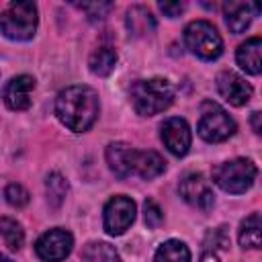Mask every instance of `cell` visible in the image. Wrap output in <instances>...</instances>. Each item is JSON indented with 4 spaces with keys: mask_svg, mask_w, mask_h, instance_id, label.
Listing matches in <instances>:
<instances>
[{
    "mask_svg": "<svg viewBox=\"0 0 262 262\" xmlns=\"http://www.w3.org/2000/svg\"><path fill=\"white\" fill-rule=\"evenodd\" d=\"M0 262H12V260H10V258H6L4 254H0Z\"/></svg>",
    "mask_w": 262,
    "mask_h": 262,
    "instance_id": "cell-30",
    "label": "cell"
},
{
    "mask_svg": "<svg viewBox=\"0 0 262 262\" xmlns=\"http://www.w3.org/2000/svg\"><path fill=\"white\" fill-rule=\"evenodd\" d=\"M135 221V203L125 196L117 194L111 196L104 205V229L108 235H121L129 229V225Z\"/></svg>",
    "mask_w": 262,
    "mask_h": 262,
    "instance_id": "cell-8",
    "label": "cell"
},
{
    "mask_svg": "<svg viewBox=\"0 0 262 262\" xmlns=\"http://www.w3.org/2000/svg\"><path fill=\"white\" fill-rule=\"evenodd\" d=\"M45 192H47V201L53 209H57L68 194V182L59 172H51L45 180Z\"/></svg>",
    "mask_w": 262,
    "mask_h": 262,
    "instance_id": "cell-23",
    "label": "cell"
},
{
    "mask_svg": "<svg viewBox=\"0 0 262 262\" xmlns=\"http://www.w3.org/2000/svg\"><path fill=\"white\" fill-rule=\"evenodd\" d=\"M260 53H262V41H260V37H252V39H248L246 43H242V45L237 47V53H235L237 66H239L246 74L258 76L260 70H262Z\"/></svg>",
    "mask_w": 262,
    "mask_h": 262,
    "instance_id": "cell-15",
    "label": "cell"
},
{
    "mask_svg": "<svg viewBox=\"0 0 262 262\" xmlns=\"http://www.w3.org/2000/svg\"><path fill=\"white\" fill-rule=\"evenodd\" d=\"M154 262H190V250L180 239H168L156 250Z\"/></svg>",
    "mask_w": 262,
    "mask_h": 262,
    "instance_id": "cell-21",
    "label": "cell"
},
{
    "mask_svg": "<svg viewBox=\"0 0 262 262\" xmlns=\"http://www.w3.org/2000/svg\"><path fill=\"white\" fill-rule=\"evenodd\" d=\"M117 51L108 45H100L96 51H92L88 59V68L94 76H108L117 66Z\"/></svg>",
    "mask_w": 262,
    "mask_h": 262,
    "instance_id": "cell-20",
    "label": "cell"
},
{
    "mask_svg": "<svg viewBox=\"0 0 262 262\" xmlns=\"http://www.w3.org/2000/svg\"><path fill=\"white\" fill-rule=\"evenodd\" d=\"M4 199H6V203L10 207L20 209V207H25L29 203V190L25 186H20V184L14 182V184H8L4 188Z\"/></svg>",
    "mask_w": 262,
    "mask_h": 262,
    "instance_id": "cell-25",
    "label": "cell"
},
{
    "mask_svg": "<svg viewBox=\"0 0 262 262\" xmlns=\"http://www.w3.org/2000/svg\"><path fill=\"white\" fill-rule=\"evenodd\" d=\"M256 174H258V168L252 160L235 158V160L219 164L213 170V182L225 192L242 194L254 184Z\"/></svg>",
    "mask_w": 262,
    "mask_h": 262,
    "instance_id": "cell-4",
    "label": "cell"
},
{
    "mask_svg": "<svg viewBox=\"0 0 262 262\" xmlns=\"http://www.w3.org/2000/svg\"><path fill=\"white\" fill-rule=\"evenodd\" d=\"M82 262H119V254L106 242H90L82 250Z\"/></svg>",
    "mask_w": 262,
    "mask_h": 262,
    "instance_id": "cell-22",
    "label": "cell"
},
{
    "mask_svg": "<svg viewBox=\"0 0 262 262\" xmlns=\"http://www.w3.org/2000/svg\"><path fill=\"white\" fill-rule=\"evenodd\" d=\"M127 29L133 35H147L156 29V18L145 6H133L127 10Z\"/></svg>",
    "mask_w": 262,
    "mask_h": 262,
    "instance_id": "cell-19",
    "label": "cell"
},
{
    "mask_svg": "<svg viewBox=\"0 0 262 262\" xmlns=\"http://www.w3.org/2000/svg\"><path fill=\"white\" fill-rule=\"evenodd\" d=\"M37 6L14 0L0 14V33L10 41H29L37 31Z\"/></svg>",
    "mask_w": 262,
    "mask_h": 262,
    "instance_id": "cell-3",
    "label": "cell"
},
{
    "mask_svg": "<svg viewBox=\"0 0 262 262\" xmlns=\"http://www.w3.org/2000/svg\"><path fill=\"white\" fill-rule=\"evenodd\" d=\"M82 12H86V16L90 18V20H100V18H104L108 12H111V8H113V4L111 2H82V4H76Z\"/></svg>",
    "mask_w": 262,
    "mask_h": 262,
    "instance_id": "cell-26",
    "label": "cell"
},
{
    "mask_svg": "<svg viewBox=\"0 0 262 262\" xmlns=\"http://www.w3.org/2000/svg\"><path fill=\"white\" fill-rule=\"evenodd\" d=\"M186 47L201 59H217L223 51V39L209 20H192L184 29Z\"/></svg>",
    "mask_w": 262,
    "mask_h": 262,
    "instance_id": "cell-5",
    "label": "cell"
},
{
    "mask_svg": "<svg viewBox=\"0 0 262 262\" xmlns=\"http://www.w3.org/2000/svg\"><path fill=\"white\" fill-rule=\"evenodd\" d=\"M227 248H229V235H227L225 227H217V229L209 231L205 237L201 262H219V254L227 252Z\"/></svg>",
    "mask_w": 262,
    "mask_h": 262,
    "instance_id": "cell-18",
    "label": "cell"
},
{
    "mask_svg": "<svg viewBox=\"0 0 262 262\" xmlns=\"http://www.w3.org/2000/svg\"><path fill=\"white\" fill-rule=\"evenodd\" d=\"M239 246L242 248H250V250H258L262 246V223H260V213H252L248 215L242 225H239Z\"/></svg>",
    "mask_w": 262,
    "mask_h": 262,
    "instance_id": "cell-17",
    "label": "cell"
},
{
    "mask_svg": "<svg viewBox=\"0 0 262 262\" xmlns=\"http://www.w3.org/2000/svg\"><path fill=\"white\" fill-rule=\"evenodd\" d=\"M35 90V78L20 74L10 78L2 88V98L10 111H27L31 106V94Z\"/></svg>",
    "mask_w": 262,
    "mask_h": 262,
    "instance_id": "cell-11",
    "label": "cell"
},
{
    "mask_svg": "<svg viewBox=\"0 0 262 262\" xmlns=\"http://www.w3.org/2000/svg\"><path fill=\"white\" fill-rule=\"evenodd\" d=\"M131 154H133V147L129 143L115 141V143L106 145V164H108V168L115 176H119V178H129L131 176V170H129Z\"/></svg>",
    "mask_w": 262,
    "mask_h": 262,
    "instance_id": "cell-16",
    "label": "cell"
},
{
    "mask_svg": "<svg viewBox=\"0 0 262 262\" xmlns=\"http://www.w3.org/2000/svg\"><path fill=\"white\" fill-rule=\"evenodd\" d=\"M199 135L209 143H219L235 133V121L217 102L205 100L201 104V119L196 125Z\"/></svg>",
    "mask_w": 262,
    "mask_h": 262,
    "instance_id": "cell-6",
    "label": "cell"
},
{
    "mask_svg": "<svg viewBox=\"0 0 262 262\" xmlns=\"http://www.w3.org/2000/svg\"><path fill=\"white\" fill-rule=\"evenodd\" d=\"M184 8H186L184 2H160V10H162L166 16H170V18L180 16V12H182Z\"/></svg>",
    "mask_w": 262,
    "mask_h": 262,
    "instance_id": "cell-28",
    "label": "cell"
},
{
    "mask_svg": "<svg viewBox=\"0 0 262 262\" xmlns=\"http://www.w3.org/2000/svg\"><path fill=\"white\" fill-rule=\"evenodd\" d=\"M217 90L233 106H244L252 98V86L235 72H221L217 76Z\"/></svg>",
    "mask_w": 262,
    "mask_h": 262,
    "instance_id": "cell-12",
    "label": "cell"
},
{
    "mask_svg": "<svg viewBox=\"0 0 262 262\" xmlns=\"http://www.w3.org/2000/svg\"><path fill=\"white\" fill-rule=\"evenodd\" d=\"M143 219H145V225L147 227H160L162 221H164V215H162V209L158 207L156 201L147 199L143 203Z\"/></svg>",
    "mask_w": 262,
    "mask_h": 262,
    "instance_id": "cell-27",
    "label": "cell"
},
{
    "mask_svg": "<svg viewBox=\"0 0 262 262\" xmlns=\"http://www.w3.org/2000/svg\"><path fill=\"white\" fill-rule=\"evenodd\" d=\"M178 192L188 205H192L194 209H201V211H209L213 207V203H215V194H213L211 182L199 172L184 174L180 178Z\"/></svg>",
    "mask_w": 262,
    "mask_h": 262,
    "instance_id": "cell-9",
    "label": "cell"
},
{
    "mask_svg": "<svg viewBox=\"0 0 262 262\" xmlns=\"http://www.w3.org/2000/svg\"><path fill=\"white\" fill-rule=\"evenodd\" d=\"M129 170H131V176L135 174V176H139L143 180H151V178L160 176L166 170V162L158 151H151V149L141 151V149L133 147Z\"/></svg>",
    "mask_w": 262,
    "mask_h": 262,
    "instance_id": "cell-13",
    "label": "cell"
},
{
    "mask_svg": "<svg viewBox=\"0 0 262 262\" xmlns=\"http://www.w3.org/2000/svg\"><path fill=\"white\" fill-rule=\"evenodd\" d=\"M74 237L68 229L53 227L35 242V252L43 262H61L70 256Z\"/></svg>",
    "mask_w": 262,
    "mask_h": 262,
    "instance_id": "cell-7",
    "label": "cell"
},
{
    "mask_svg": "<svg viewBox=\"0 0 262 262\" xmlns=\"http://www.w3.org/2000/svg\"><path fill=\"white\" fill-rule=\"evenodd\" d=\"M260 12V6L258 4H248V2H225L223 4V14H225V23L229 27L231 33L239 35L244 33L250 23H252V16H256Z\"/></svg>",
    "mask_w": 262,
    "mask_h": 262,
    "instance_id": "cell-14",
    "label": "cell"
},
{
    "mask_svg": "<svg viewBox=\"0 0 262 262\" xmlns=\"http://www.w3.org/2000/svg\"><path fill=\"white\" fill-rule=\"evenodd\" d=\"M160 135H162V141L170 154H174L178 158L186 156L190 141H192V135H190V127L184 119H180V117L166 119L160 127Z\"/></svg>",
    "mask_w": 262,
    "mask_h": 262,
    "instance_id": "cell-10",
    "label": "cell"
},
{
    "mask_svg": "<svg viewBox=\"0 0 262 262\" xmlns=\"http://www.w3.org/2000/svg\"><path fill=\"white\" fill-rule=\"evenodd\" d=\"M98 111H100L98 94L90 86H68L55 98L57 119L70 131L76 133L88 131L94 125Z\"/></svg>",
    "mask_w": 262,
    "mask_h": 262,
    "instance_id": "cell-1",
    "label": "cell"
},
{
    "mask_svg": "<svg viewBox=\"0 0 262 262\" xmlns=\"http://www.w3.org/2000/svg\"><path fill=\"white\" fill-rule=\"evenodd\" d=\"M0 235L4 239V244L10 248V250H18L25 242V231L20 227V223L16 219H10V217H2L0 219Z\"/></svg>",
    "mask_w": 262,
    "mask_h": 262,
    "instance_id": "cell-24",
    "label": "cell"
},
{
    "mask_svg": "<svg viewBox=\"0 0 262 262\" xmlns=\"http://www.w3.org/2000/svg\"><path fill=\"white\" fill-rule=\"evenodd\" d=\"M252 125H254V131L260 133V113H252Z\"/></svg>",
    "mask_w": 262,
    "mask_h": 262,
    "instance_id": "cell-29",
    "label": "cell"
},
{
    "mask_svg": "<svg viewBox=\"0 0 262 262\" xmlns=\"http://www.w3.org/2000/svg\"><path fill=\"white\" fill-rule=\"evenodd\" d=\"M131 104L133 108L143 115H158L166 111L174 100V88L166 78H149V80H137L131 86Z\"/></svg>",
    "mask_w": 262,
    "mask_h": 262,
    "instance_id": "cell-2",
    "label": "cell"
}]
</instances>
